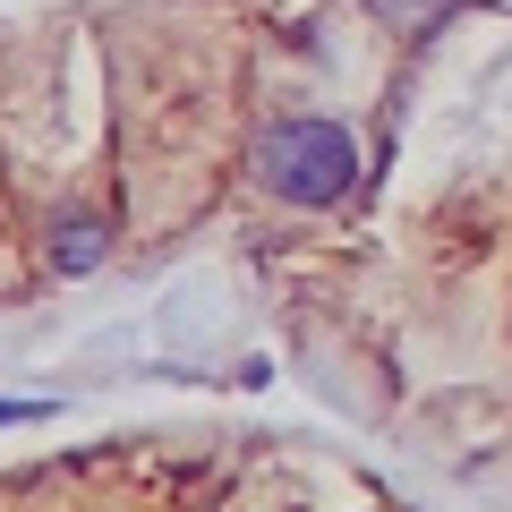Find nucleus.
I'll list each match as a JSON object with an SVG mask.
<instances>
[{
  "instance_id": "f257e3e1",
  "label": "nucleus",
  "mask_w": 512,
  "mask_h": 512,
  "mask_svg": "<svg viewBox=\"0 0 512 512\" xmlns=\"http://www.w3.org/2000/svg\"><path fill=\"white\" fill-rule=\"evenodd\" d=\"M256 180L274 188L282 205H342L350 180H359V146H350V128L333 120H274L265 128V146H256Z\"/></svg>"
},
{
  "instance_id": "f03ea898",
  "label": "nucleus",
  "mask_w": 512,
  "mask_h": 512,
  "mask_svg": "<svg viewBox=\"0 0 512 512\" xmlns=\"http://www.w3.org/2000/svg\"><path fill=\"white\" fill-rule=\"evenodd\" d=\"M52 265H60V274H94V265H103V222H94V214L60 222V231H52Z\"/></svg>"
},
{
  "instance_id": "7ed1b4c3",
  "label": "nucleus",
  "mask_w": 512,
  "mask_h": 512,
  "mask_svg": "<svg viewBox=\"0 0 512 512\" xmlns=\"http://www.w3.org/2000/svg\"><path fill=\"white\" fill-rule=\"evenodd\" d=\"M367 9H376V18L393 26V35H436V26L453 18L461 0H367Z\"/></svg>"
},
{
  "instance_id": "20e7f679",
  "label": "nucleus",
  "mask_w": 512,
  "mask_h": 512,
  "mask_svg": "<svg viewBox=\"0 0 512 512\" xmlns=\"http://www.w3.org/2000/svg\"><path fill=\"white\" fill-rule=\"evenodd\" d=\"M52 402H0V427H26V419H43Z\"/></svg>"
}]
</instances>
